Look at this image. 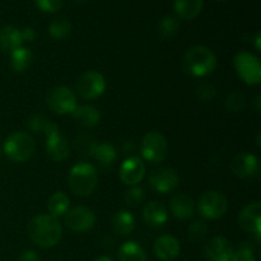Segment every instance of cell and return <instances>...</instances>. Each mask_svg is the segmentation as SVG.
<instances>
[{
    "mask_svg": "<svg viewBox=\"0 0 261 261\" xmlns=\"http://www.w3.org/2000/svg\"><path fill=\"white\" fill-rule=\"evenodd\" d=\"M31 241L41 249H50L59 244L63 236V227L58 218L50 214H37L27 224Z\"/></svg>",
    "mask_w": 261,
    "mask_h": 261,
    "instance_id": "6da1fadb",
    "label": "cell"
},
{
    "mask_svg": "<svg viewBox=\"0 0 261 261\" xmlns=\"http://www.w3.org/2000/svg\"><path fill=\"white\" fill-rule=\"evenodd\" d=\"M217 68V56L203 45L189 48L182 58V69L193 76H206Z\"/></svg>",
    "mask_w": 261,
    "mask_h": 261,
    "instance_id": "7a4b0ae2",
    "label": "cell"
},
{
    "mask_svg": "<svg viewBox=\"0 0 261 261\" xmlns=\"http://www.w3.org/2000/svg\"><path fill=\"white\" fill-rule=\"evenodd\" d=\"M69 188L75 195L88 196L97 188L98 173L96 167L88 162H79L70 170L69 173Z\"/></svg>",
    "mask_w": 261,
    "mask_h": 261,
    "instance_id": "3957f363",
    "label": "cell"
},
{
    "mask_svg": "<svg viewBox=\"0 0 261 261\" xmlns=\"http://www.w3.org/2000/svg\"><path fill=\"white\" fill-rule=\"evenodd\" d=\"M36 149L35 139L28 133L15 132L4 142V153L10 161L23 163L30 160Z\"/></svg>",
    "mask_w": 261,
    "mask_h": 261,
    "instance_id": "277c9868",
    "label": "cell"
},
{
    "mask_svg": "<svg viewBox=\"0 0 261 261\" xmlns=\"http://www.w3.org/2000/svg\"><path fill=\"white\" fill-rule=\"evenodd\" d=\"M233 65L240 78L249 86H257L261 82V63L254 54L240 51L234 56Z\"/></svg>",
    "mask_w": 261,
    "mask_h": 261,
    "instance_id": "5b68a950",
    "label": "cell"
},
{
    "mask_svg": "<svg viewBox=\"0 0 261 261\" xmlns=\"http://www.w3.org/2000/svg\"><path fill=\"white\" fill-rule=\"evenodd\" d=\"M43 134L46 135L45 149L48 158L55 162L65 161L70 154V145H69L65 135L60 132L58 125L51 122Z\"/></svg>",
    "mask_w": 261,
    "mask_h": 261,
    "instance_id": "8992f818",
    "label": "cell"
},
{
    "mask_svg": "<svg viewBox=\"0 0 261 261\" xmlns=\"http://www.w3.org/2000/svg\"><path fill=\"white\" fill-rule=\"evenodd\" d=\"M140 153L148 162H163L168 154L167 139L158 132L147 133L140 143Z\"/></svg>",
    "mask_w": 261,
    "mask_h": 261,
    "instance_id": "52a82bcc",
    "label": "cell"
},
{
    "mask_svg": "<svg viewBox=\"0 0 261 261\" xmlns=\"http://www.w3.org/2000/svg\"><path fill=\"white\" fill-rule=\"evenodd\" d=\"M227 209H228V200L221 191H205L199 199L198 211L206 219L221 218L226 214Z\"/></svg>",
    "mask_w": 261,
    "mask_h": 261,
    "instance_id": "ba28073f",
    "label": "cell"
},
{
    "mask_svg": "<svg viewBox=\"0 0 261 261\" xmlns=\"http://www.w3.org/2000/svg\"><path fill=\"white\" fill-rule=\"evenodd\" d=\"M47 106L51 111L58 115L70 114L78 106L76 103V93L71 88L65 86L54 87L47 94Z\"/></svg>",
    "mask_w": 261,
    "mask_h": 261,
    "instance_id": "9c48e42d",
    "label": "cell"
},
{
    "mask_svg": "<svg viewBox=\"0 0 261 261\" xmlns=\"http://www.w3.org/2000/svg\"><path fill=\"white\" fill-rule=\"evenodd\" d=\"M106 81L101 73L96 70H87L76 81L75 91L82 98L96 99L103 94Z\"/></svg>",
    "mask_w": 261,
    "mask_h": 261,
    "instance_id": "30bf717a",
    "label": "cell"
},
{
    "mask_svg": "<svg viewBox=\"0 0 261 261\" xmlns=\"http://www.w3.org/2000/svg\"><path fill=\"white\" fill-rule=\"evenodd\" d=\"M65 224L71 231L83 233L89 231L96 224V214L88 206L79 205L71 208L65 214Z\"/></svg>",
    "mask_w": 261,
    "mask_h": 261,
    "instance_id": "8fae6325",
    "label": "cell"
},
{
    "mask_svg": "<svg viewBox=\"0 0 261 261\" xmlns=\"http://www.w3.org/2000/svg\"><path fill=\"white\" fill-rule=\"evenodd\" d=\"M149 185L160 194H167L173 191L178 185V175L173 168L161 167L149 175Z\"/></svg>",
    "mask_w": 261,
    "mask_h": 261,
    "instance_id": "7c38bea8",
    "label": "cell"
},
{
    "mask_svg": "<svg viewBox=\"0 0 261 261\" xmlns=\"http://www.w3.org/2000/svg\"><path fill=\"white\" fill-rule=\"evenodd\" d=\"M145 176V165L143 160L137 155H132V157L126 158L124 162L121 163L119 170V177L125 185L135 186Z\"/></svg>",
    "mask_w": 261,
    "mask_h": 261,
    "instance_id": "4fadbf2b",
    "label": "cell"
},
{
    "mask_svg": "<svg viewBox=\"0 0 261 261\" xmlns=\"http://www.w3.org/2000/svg\"><path fill=\"white\" fill-rule=\"evenodd\" d=\"M239 224L244 231L256 234L257 240L261 232V203L252 201L239 213Z\"/></svg>",
    "mask_w": 261,
    "mask_h": 261,
    "instance_id": "5bb4252c",
    "label": "cell"
},
{
    "mask_svg": "<svg viewBox=\"0 0 261 261\" xmlns=\"http://www.w3.org/2000/svg\"><path fill=\"white\" fill-rule=\"evenodd\" d=\"M204 254L208 261H231L233 246L224 237L214 236L206 242Z\"/></svg>",
    "mask_w": 261,
    "mask_h": 261,
    "instance_id": "9a60e30c",
    "label": "cell"
},
{
    "mask_svg": "<svg viewBox=\"0 0 261 261\" xmlns=\"http://www.w3.org/2000/svg\"><path fill=\"white\" fill-rule=\"evenodd\" d=\"M259 160L256 155L250 153H241L233 158L231 163V171L233 175L241 178H251L259 172Z\"/></svg>",
    "mask_w": 261,
    "mask_h": 261,
    "instance_id": "2e32d148",
    "label": "cell"
},
{
    "mask_svg": "<svg viewBox=\"0 0 261 261\" xmlns=\"http://www.w3.org/2000/svg\"><path fill=\"white\" fill-rule=\"evenodd\" d=\"M154 254L158 259L162 261L175 260L180 255L181 246L178 240L171 234H162L154 242Z\"/></svg>",
    "mask_w": 261,
    "mask_h": 261,
    "instance_id": "e0dca14e",
    "label": "cell"
},
{
    "mask_svg": "<svg viewBox=\"0 0 261 261\" xmlns=\"http://www.w3.org/2000/svg\"><path fill=\"white\" fill-rule=\"evenodd\" d=\"M143 219L148 226L153 227V228L163 227L168 219L167 208L160 201H149L145 204L144 209H143Z\"/></svg>",
    "mask_w": 261,
    "mask_h": 261,
    "instance_id": "ac0fdd59",
    "label": "cell"
},
{
    "mask_svg": "<svg viewBox=\"0 0 261 261\" xmlns=\"http://www.w3.org/2000/svg\"><path fill=\"white\" fill-rule=\"evenodd\" d=\"M170 211L177 219H190L195 213V203L188 194H176L170 201Z\"/></svg>",
    "mask_w": 261,
    "mask_h": 261,
    "instance_id": "d6986e66",
    "label": "cell"
},
{
    "mask_svg": "<svg viewBox=\"0 0 261 261\" xmlns=\"http://www.w3.org/2000/svg\"><path fill=\"white\" fill-rule=\"evenodd\" d=\"M22 32L17 27L5 25L0 30V50L3 53L12 54L17 48L22 47Z\"/></svg>",
    "mask_w": 261,
    "mask_h": 261,
    "instance_id": "ffe728a7",
    "label": "cell"
},
{
    "mask_svg": "<svg viewBox=\"0 0 261 261\" xmlns=\"http://www.w3.org/2000/svg\"><path fill=\"white\" fill-rule=\"evenodd\" d=\"M71 116L81 125L86 127H94L101 121V112L92 105H82L76 106L71 112Z\"/></svg>",
    "mask_w": 261,
    "mask_h": 261,
    "instance_id": "44dd1931",
    "label": "cell"
},
{
    "mask_svg": "<svg viewBox=\"0 0 261 261\" xmlns=\"http://www.w3.org/2000/svg\"><path fill=\"white\" fill-rule=\"evenodd\" d=\"M204 0H175V12L181 19L191 20L200 14Z\"/></svg>",
    "mask_w": 261,
    "mask_h": 261,
    "instance_id": "7402d4cb",
    "label": "cell"
},
{
    "mask_svg": "<svg viewBox=\"0 0 261 261\" xmlns=\"http://www.w3.org/2000/svg\"><path fill=\"white\" fill-rule=\"evenodd\" d=\"M111 224L117 234L129 236L135 228V218L129 211H120L112 217Z\"/></svg>",
    "mask_w": 261,
    "mask_h": 261,
    "instance_id": "603a6c76",
    "label": "cell"
},
{
    "mask_svg": "<svg viewBox=\"0 0 261 261\" xmlns=\"http://www.w3.org/2000/svg\"><path fill=\"white\" fill-rule=\"evenodd\" d=\"M69 206H70V199L63 191H56L48 199V214L55 217V218L65 216L66 212L69 211Z\"/></svg>",
    "mask_w": 261,
    "mask_h": 261,
    "instance_id": "cb8c5ba5",
    "label": "cell"
},
{
    "mask_svg": "<svg viewBox=\"0 0 261 261\" xmlns=\"http://www.w3.org/2000/svg\"><path fill=\"white\" fill-rule=\"evenodd\" d=\"M119 261H147L144 249L135 241H127L120 247L117 254Z\"/></svg>",
    "mask_w": 261,
    "mask_h": 261,
    "instance_id": "d4e9b609",
    "label": "cell"
},
{
    "mask_svg": "<svg viewBox=\"0 0 261 261\" xmlns=\"http://www.w3.org/2000/svg\"><path fill=\"white\" fill-rule=\"evenodd\" d=\"M33 55L30 48L19 47L10 54V66L17 73H23L30 68Z\"/></svg>",
    "mask_w": 261,
    "mask_h": 261,
    "instance_id": "484cf974",
    "label": "cell"
},
{
    "mask_svg": "<svg viewBox=\"0 0 261 261\" xmlns=\"http://www.w3.org/2000/svg\"><path fill=\"white\" fill-rule=\"evenodd\" d=\"M93 158L103 168L111 167L117 158L116 148L112 144H110V143H101V144H97Z\"/></svg>",
    "mask_w": 261,
    "mask_h": 261,
    "instance_id": "4316f807",
    "label": "cell"
},
{
    "mask_svg": "<svg viewBox=\"0 0 261 261\" xmlns=\"http://www.w3.org/2000/svg\"><path fill=\"white\" fill-rule=\"evenodd\" d=\"M97 144H98L97 140L89 133H81L74 140V148H75L76 153L86 158L93 157Z\"/></svg>",
    "mask_w": 261,
    "mask_h": 261,
    "instance_id": "83f0119b",
    "label": "cell"
},
{
    "mask_svg": "<svg viewBox=\"0 0 261 261\" xmlns=\"http://www.w3.org/2000/svg\"><path fill=\"white\" fill-rule=\"evenodd\" d=\"M71 32V24L66 18L58 17L54 20H51L48 25V33L55 40H64L68 37Z\"/></svg>",
    "mask_w": 261,
    "mask_h": 261,
    "instance_id": "f1b7e54d",
    "label": "cell"
},
{
    "mask_svg": "<svg viewBox=\"0 0 261 261\" xmlns=\"http://www.w3.org/2000/svg\"><path fill=\"white\" fill-rule=\"evenodd\" d=\"M180 30V23H178L177 18L172 17V15H167V17L162 18L158 23V33L162 37H172Z\"/></svg>",
    "mask_w": 261,
    "mask_h": 261,
    "instance_id": "f546056e",
    "label": "cell"
},
{
    "mask_svg": "<svg viewBox=\"0 0 261 261\" xmlns=\"http://www.w3.org/2000/svg\"><path fill=\"white\" fill-rule=\"evenodd\" d=\"M245 105H246V97L241 92L233 91L227 96L226 109L229 112H240L241 110H244Z\"/></svg>",
    "mask_w": 261,
    "mask_h": 261,
    "instance_id": "4dcf8cb0",
    "label": "cell"
},
{
    "mask_svg": "<svg viewBox=\"0 0 261 261\" xmlns=\"http://www.w3.org/2000/svg\"><path fill=\"white\" fill-rule=\"evenodd\" d=\"M189 239L193 242H200L205 239L208 233V224L204 221H195L189 226Z\"/></svg>",
    "mask_w": 261,
    "mask_h": 261,
    "instance_id": "1f68e13d",
    "label": "cell"
},
{
    "mask_svg": "<svg viewBox=\"0 0 261 261\" xmlns=\"http://www.w3.org/2000/svg\"><path fill=\"white\" fill-rule=\"evenodd\" d=\"M145 199V193L144 189L140 188V186L135 185L132 189H129L127 191H125L124 200L126 203L127 206H138L144 201Z\"/></svg>",
    "mask_w": 261,
    "mask_h": 261,
    "instance_id": "d6a6232c",
    "label": "cell"
},
{
    "mask_svg": "<svg viewBox=\"0 0 261 261\" xmlns=\"http://www.w3.org/2000/svg\"><path fill=\"white\" fill-rule=\"evenodd\" d=\"M50 124V119L42 114H35L28 119V127L33 133H45Z\"/></svg>",
    "mask_w": 261,
    "mask_h": 261,
    "instance_id": "836d02e7",
    "label": "cell"
},
{
    "mask_svg": "<svg viewBox=\"0 0 261 261\" xmlns=\"http://www.w3.org/2000/svg\"><path fill=\"white\" fill-rule=\"evenodd\" d=\"M231 261H256L252 245L247 244V242H244L242 245H240L239 249L236 251H233Z\"/></svg>",
    "mask_w": 261,
    "mask_h": 261,
    "instance_id": "e575fe53",
    "label": "cell"
},
{
    "mask_svg": "<svg viewBox=\"0 0 261 261\" xmlns=\"http://www.w3.org/2000/svg\"><path fill=\"white\" fill-rule=\"evenodd\" d=\"M195 92L199 99H201V101L204 102H208L212 101V99L216 97L217 89L216 87L212 83H209V82H201V83L198 84Z\"/></svg>",
    "mask_w": 261,
    "mask_h": 261,
    "instance_id": "d590c367",
    "label": "cell"
},
{
    "mask_svg": "<svg viewBox=\"0 0 261 261\" xmlns=\"http://www.w3.org/2000/svg\"><path fill=\"white\" fill-rule=\"evenodd\" d=\"M35 3L41 10H43V12L54 13L58 12V10L63 7L64 0H35Z\"/></svg>",
    "mask_w": 261,
    "mask_h": 261,
    "instance_id": "8d00e7d4",
    "label": "cell"
},
{
    "mask_svg": "<svg viewBox=\"0 0 261 261\" xmlns=\"http://www.w3.org/2000/svg\"><path fill=\"white\" fill-rule=\"evenodd\" d=\"M18 261H41V259L37 252L33 251V250H27L19 255Z\"/></svg>",
    "mask_w": 261,
    "mask_h": 261,
    "instance_id": "74e56055",
    "label": "cell"
},
{
    "mask_svg": "<svg viewBox=\"0 0 261 261\" xmlns=\"http://www.w3.org/2000/svg\"><path fill=\"white\" fill-rule=\"evenodd\" d=\"M20 32H22L23 41H28V42H32V41L36 38L35 30H33V28H31V27L24 28V30L20 31Z\"/></svg>",
    "mask_w": 261,
    "mask_h": 261,
    "instance_id": "f35d334b",
    "label": "cell"
},
{
    "mask_svg": "<svg viewBox=\"0 0 261 261\" xmlns=\"http://www.w3.org/2000/svg\"><path fill=\"white\" fill-rule=\"evenodd\" d=\"M135 150V144L132 140H126V142L122 143V152L124 153H133Z\"/></svg>",
    "mask_w": 261,
    "mask_h": 261,
    "instance_id": "ab89813d",
    "label": "cell"
},
{
    "mask_svg": "<svg viewBox=\"0 0 261 261\" xmlns=\"http://www.w3.org/2000/svg\"><path fill=\"white\" fill-rule=\"evenodd\" d=\"M255 47H256L257 51H260L261 48V33L257 32L256 36H255Z\"/></svg>",
    "mask_w": 261,
    "mask_h": 261,
    "instance_id": "60d3db41",
    "label": "cell"
},
{
    "mask_svg": "<svg viewBox=\"0 0 261 261\" xmlns=\"http://www.w3.org/2000/svg\"><path fill=\"white\" fill-rule=\"evenodd\" d=\"M94 261H114V260H112L110 256H99V257H97Z\"/></svg>",
    "mask_w": 261,
    "mask_h": 261,
    "instance_id": "b9f144b4",
    "label": "cell"
},
{
    "mask_svg": "<svg viewBox=\"0 0 261 261\" xmlns=\"http://www.w3.org/2000/svg\"><path fill=\"white\" fill-rule=\"evenodd\" d=\"M260 98H261V96H260V94H257V97H256V105H257L256 110H257V112L260 111Z\"/></svg>",
    "mask_w": 261,
    "mask_h": 261,
    "instance_id": "7bdbcfd3",
    "label": "cell"
},
{
    "mask_svg": "<svg viewBox=\"0 0 261 261\" xmlns=\"http://www.w3.org/2000/svg\"><path fill=\"white\" fill-rule=\"evenodd\" d=\"M76 2H83V0H76Z\"/></svg>",
    "mask_w": 261,
    "mask_h": 261,
    "instance_id": "ee69618b",
    "label": "cell"
}]
</instances>
